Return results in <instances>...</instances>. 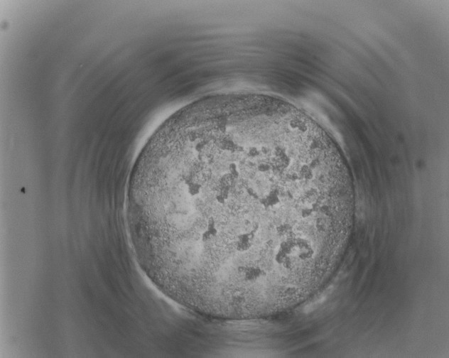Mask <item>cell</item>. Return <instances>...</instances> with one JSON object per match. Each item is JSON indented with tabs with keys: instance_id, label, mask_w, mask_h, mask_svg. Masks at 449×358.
<instances>
[{
	"instance_id": "cell-1",
	"label": "cell",
	"mask_w": 449,
	"mask_h": 358,
	"mask_svg": "<svg viewBox=\"0 0 449 358\" xmlns=\"http://www.w3.org/2000/svg\"><path fill=\"white\" fill-rule=\"evenodd\" d=\"M342 173L325 139L277 109L228 105L166 127L131 186L153 285L202 315L253 320L298 303L335 236Z\"/></svg>"
}]
</instances>
